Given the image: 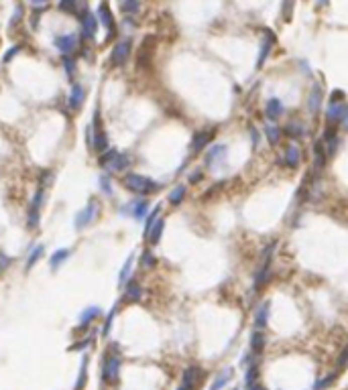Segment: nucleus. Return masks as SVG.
Instances as JSON below:
<instances>
[{
    "label": "nucleus",
    "mask_w": 348,
    "mask_h": 390,
    "mask_svg": "<svg viewBox=\"0 0 348 390\" xmlns=\"http://www.w3.org/2000/svg\"><path fill=\"white\" fill-rule=\"evenodd\" d=\"M122 185L134 193V195H151L155 191H159V183L151 177H145V175H138V173H128L122 177Z\"/></svg>",
    "instance_id": "nucleus-1"
},
{
    "label": "nucleus",
    "mask_w": 348,
    "mask_h": 390,
    "mask_svg": "<svg viewBox=\"0 0 348 390\" xmlns=\"http://www.w3.org/2000/svg\"><path fill=\"white\" fill-rule=\"evenodd\" d=\"M130 165V157L126 153H120L116 149H108L106 153L100 155V167H104L106 171H114V173H120L124 171L126 167Z\"/></svg>",
    "instance_id": "nucleus-2"
},
{
    "label": "nucleus",
    "mask_w": 348,
    "mask_h": 390,
    "mask_svg": "<svg viewBox=\"0 0 348 390\" xmlns=\"http://www.w3.org/2000/svg\"><path fill=\"white\" fill-rule=\"evenodd\" d=\"M120 368H122V358L110 350L102 360V380L110 386L116 384L120 380Z\"/></svg>",
    "instance_id": "nucleus-3"
},
{
    "label": "nucleus",
    "mask_w": 348,
    "mask_h": 390,
    "mask_svg": "<svg viewBox=\"0 0 348 390\" xmlns=\"http://www.w3.org/2000/svg\"><path fill=\"white\" fill-rule=\"evenodd\" d=\"M98 210H100L98 202H96V200H90L88 206L82 208V210L76 214V218H74V228H76V230H84L86 226H90V224L98 218Z\"/></svg>",
    "instance_id": "nucleus-4"
},
{
    "label": "nucleus",
    "mask_w": 348,
    "mask_h": 390,
    "mask_svg": "<svg viewBox=\"0 0 348 390\" xmlns=\"http://www.w3.org/2000/svg\"><path fill=\"white\" fill-rule=\"evenodd\" d=\"M130 49H132V43L130 39H122L114 45L112 53H110V65L114 67H122L126 61H128V55H130Z\"/></svg>",
    "instance_id": "nucleus-5"
},
{
    "label": "nucleus",
    "mask_w": 348,
    "mask_h": 390,
    "mask_svg": "<svg viewBox=\"0 0 348 390\" xmlns=\"http://www.w3.org/2000/svg\"><path fill=\"white\" fill-rule=\"evenodd\" d=\"M96 17H98V23H102L104 29L108 31V39H112L116 35V25H114V17H112L110 7L106 3H100V7L96 11Z\"/></svg>",
    "instance_id": "nucleus-6"
},
{
    "label": "nucleus",
    "mask_w": 348,
    "mask_h": 390,
    "mask_svg": "<svg viewBox=\"0 0 348 390\" xmlns=\"http://www.w3.org/2000/svg\"><path fill=\"white\" fill-rule=\"evenodd\" d=\"M55 47H57V51L61 53V55H72L76 49H78V35L76 33H67V35H59V37H55Z\"/></svg>",
    "instance_id": "nucleus-7"
},
{
    "label": "nucleus",
    "mask_w": 348,
    "mask_h": 390,
    "mask_svg": "<svg viewBox=\"0 0 348 390\" xmlns=\"http://www.w3.org/2000/svg\"><path fill=\"white\" fill-rule=\"evenodd\" d=\"M228 159V146L226 144H214L212 149L206 153V167H216V165H224Z\"/></svg>",
    "instance_id": "nucleus-8"
},
{
    "label": "nucleus",
    "mask_w": 348,
    "mask_h": 390,
    "mask_svg": "<svg viewBox=\"0 0 348 390\" xmlns=\"http://www.w3.org/2000/svg\"><path fill=\"white\" fill-rule=\"evenodd\" d=\"M265 346H267V335L263 333V329H255L251 333V362H255V358L263 356Z\"/></svg>",
    "instance_id": "nucleus-9"
},
{
    "label": "nucleus",
    "mask_w": 348,
    "mask_h": 390,
    "mask_svg": "<svg viewBox=\"0 0 348 390\" xmlns=\"http://www.w3.org/2000/svg\"><path fill=\"white\" fill-rule=\"evenodd\" d=\"M214 138V130H200L193 134V140H191V153L193 155H200L206 146L212 142Z\"/></svg>",
    "instance_id": "nucleus-10"
},
{
    "label": "nucleus",
    "mask_w": 348,
    "mask_h": 390,
    "mask_svg": "<svg viewBox=\"0 0 348 390\" xmlns=\"http://www.w3.org/2000/svg\"><path fill=\"white\" fill-rule=\"evenodd\" d=\"M96 33H98V17L92 15V13H84V17H82V35H84V39L92 41V39H96Z\"/></svg>",
    "instance_id": "nucleus-11"
},
{
    "label": "nucleus",
    "mask_w": 348,
    "mask_h": 390,
    "mask_svg": "<svg viewBox=\"0 0 348 390\" xmlns=\"http://www.w3.org/2000/svg\"><path fill=\"white\" fill-rule=\"evenodd\" d=\"M346 110H348V106L344 102H330V106L326 108V120H328V124L334 126V124L342 122Z\"/></svg>",
    "instance_id": "nucleus-12"
},
{
    "label": "nucleus",
    "mask_w": 348,
    "mask_h": 390,
    "mask_svg": "<svg viewBox=\"0 0 348 390\" xmlns=\"http://www.w3.org/2000/svg\"><path fill=\"white\" fill-rule=\"evenodd\" d=\"M204 376H206V372L200 366H189L183 372V384H187L191 388H197L200 382H204Z\"/></svg>",
    "instance_id": "nucleus-13"
},
{
    "label": "nucleus",
    "mask_w": 348,
    "mask_h": 390,
    "mask_svg": "<svg viewBox=\"0 0 348 390\" xmlns=\"http://www.w3.org/2000/svg\"><path fill=\"white\" fill-rule=\"evenodd\" d=\"M84 98H86V89L82 83H74L72 85V91H69V98H67V104L74 112H78L82 106H84Z\"/></svg>",
    "instance_id": "nucleus-14"
},
{
    "label": "nucleus",
    "mask_w": 348,
    "mask_h": 390,
    "mask_svg": "<svg viewBox=\"0 0 348 390\" xmlns=\"http://www.w3.org/2000/svg\"><path fill=\"white\" fill-rule=\"evenodd\" d=\"M124 214H130L134 220H145L149 216V202L147 200H134L130 206L124 208Z\"/></svg>",
    "instance_id": "nucleus-15"
},
{
    "label": "nucleus",
    "mask_w": 348,
    "mask_h": 390,
    "mask_svg": "<svg viewBox=\"0 0 348 390\" xmlns=\"http://www.w3.org/2000/svg\"><path fill=\"white\" fill-rule=\"evenodd\" d=\"M283 163L287 165V167H291V169H295L297 165L302 163V151H300V146L297 144H287L285 146V153H283Z\"/></svg>",
    "instance_id": "nucleus-16"
},
{
    "label": "nucleus",
    "mask_w": 348,
    "mask_h": 390,
    "mask_svg": "<svg viewBox=\"0 0 348 390\" xmlns=\"http://www.w3.org/2000/svg\"><path fill=\"white\" fill-rule=\"evenodd\" d=\"M141 297H143V286H141L136 280H128V282L124 284L122 299H124L126 303H136V301H141Z\"/></svg>",
    "instance_id": "nucleus-17"
},
{
    "label": "nucleus",
    "mask_w": 348,
    "mask_h": 390,
    "mask_svg": "<svg viewBox=\"0 0 348 390\" xmlns=\"http://www.w3.org/2000/svg\"><path fill=\"white\" fill-rule=\"evenodd\" d=\"M322 95H324L322 85H320V83H316V85L312 87L310 98H308V110H310V114H312V116H316V114L320 112V108H322Z\"/></svg>",
    "instance_id": "nucleus-18"
},
{
    "label": "nucleus",
    "mask_w": 348,
    "mask_h": 390,
    "mask_svg": "<svg viewBox=\"0 0 348 390\" xmlns=\"http://www.w3.org/2000/svg\"><path fill=\"white\" fill-rule=\"evenodd\" d=\"M100 307L98 305H90V307H86L82 313H80V319H78V323H80V329H86L92 321H96V317H100Z\"/></svg>",
    "instance_id": "nucleus-19"
},
{
    "label": "nucleus",
    "mask_w": 348,
    "mask_h": 390,
    "mask_svg": "<svg viewBox=\"0 0 348 390\" xmlns=\"http://www.w3.org/2000/svg\"><path fill=\"white\" fill-rule=\"evenodd\" d=\"M283 112H285V106L281 104L279 98H271V100L267 102V106H265V114H267V118H269V120H277V118H281V116H283Z\"/></svg>",
    "instance_id": "nucleus-20"
},
{
    "label": "nucleus",
    "mask_w": 348,
    "mask_h": 390,
    "mask_svg": "<svg viewBox=\"0 0 348 390\" xmlns=\"http://www.w3.org/2000/svg\"><path fill=\"white\" fill-rule=\"evenodd\" d=\"M88 366H90V356L84 354L82 356V366H80V372H78V380L74 384V390H84L86 384H88Z\"/></svg>",
    "instance_id": "nucleus-21"
},
{
    "label": "nucleus",
    "mask_w": 348,
    "mask_h": 390,
    "mask_svg": "<svg viewBox=\"0 0 348 390\" xmlns=\"http://www.w3.org/2000/svg\"><path fill=\"white\" fill-rule=\"evenodd\" d=\"M163 230H165V220L159 218V220L151 226V230H149V236H147V240H149V244H151V246H157V244L161 242Z\"/></svg>",
    "instance_id": "nucleus-22"
},
{
    "label": "nucleus",
    "mask_w": 348,
    "mask_h": 390,
    "mask_svg": "<svg viewBox=\"0 0 348 390\" xmlns=\"http://www.w3.org/2000/svg\"><path fill=\"white\" fill-rule=\"evenodd\" d=\"M326 159H328V155H326L324 140H318L314 144V167H316V171H322L326 167Z\"/></svg>",
    "instance_id": "nucleus-23"
},
{
    "label": "nucleus",
    "mask_w": 348,
    "mask_h": 390,
    "mask_svg": "<svg viewBox=\"0 0 348 390\" xmlns=\"http://www.w3.org/2000/svg\"><path fill=\"white\" fill-rule=\"evenodd\" d=\"M69 254H72L69 248H57L51 256H49V268H51V270H57V268L69 258Z\"/></svg>",
    "instance_id": "nucleus-24"
},
{
    "label": "nucleus",
    "mask_w": 348,
    "mask_h": 390,
    "mask_svg": "<svg viewBox=\"0 0 348 390\" xmlns=\"http://www.w3.org/2000/svg\"><path fill=\"white\" fill-rule=\"evenodd\" d=\"M43 252H45V246L43 244H37V246H33L31 250H29V256H27V262H25V270H31L39 260H41V256H43Z\"/></svg>",
    "instance_id": "nucleus-25"
},
{
    "label": "nucleus",
    "mask_w": 348,
    "mask_h": 390,
    "mask_svg": "<svg viewBox=\"0 0 348 390\" xmlns=\"http://www.w3.org/2000/svg\"><path fill=\"white\" fill-rule=\"evenodd\" d=\"M232 368H226V370H222L216 378H214V382H212V386H210V390H222L230 380H232Z\"/></svg>",
    "instance_id": "nucleus-26"
},
{
    "label": "nucleus",
    "mask_w": 348,
    "mask_h": 390,
    "mask_svg": "<svg viewBox=\"0 0 348 390\" xmlns=\"http://www.w3.org/2000/svg\"><path fill=\"white\" fill-rule=\"evenodd\" d=\"M267 321H269V303H263L257 313H255V325L257 329H265L267 327Z\"/></svg>",
    "instance_id": "nucleus-27"
},
{
    "label": "nucleus",
    "mask_w": 348,
    "mask_h": 390,
    "mask_svg": "<svg viewBox=\"0 0 348 390\" xmlns=\"http://www.w3.org/2000/svg\"><path fill=\"white\" fill-rule=\"evenodd\" d=\"M185 193H187V187H185V185H177V187L171 189V193H169V204H171V206H179V204L185 200Z\"/></svg>",
    "instance_id": "nucleus-28"
},
{
    "label": "nucleus",
    "mask_w": 348,
    "mask_h": 390,
    "mask_svg": "<svg viewBox=\"0 0 348 390\" xmlns=\"http://www.w3.org/2000/svg\"><path fill=\"white\" fill-rule=\"evenodd\" d=\"M281 134H283V130H281V128H277L275 124H267V126H265V136H267V140H269L273 146H277V144H279Z\"/></svg>",
    "instance_id": "nucleus-29"
},
{
    "label": "nucleus",
    "mask_w": 348,
    "mask_h": 390,
    "mask_svg": "<svg viewBox=\"0 0 348 390\" xmlns=\"http://www.w3.org/2000/svg\"><path fill=\"white\" fill-rule=\"evenodd\" d=\"M39 224H41V210L29 206V214H27V226H29V230H37Z\"/></svg>",
    "instance_id": "nucleus-30"
},
{
    "label": "nucleus",
    "mask_w": 348,
    "mask_h": 390,
    "mask_svg": "<svg viewBox=\"0 0 348 390\" xmlns=\"http://www.w3.org/2000/svg\"><path fill=\"white\" fill-rule=\"evenodd\" d=\"M132 262H134V256L130 254L128 258H126V262L122 264V268H120V272H118V282L124 286L126 282H128V276H130V270H132Z\"/></svg>",
    "instance_id": "nucleus-31"
},
{
    "label": "nucleus",
    "mask_w": 348,
    "mask_h": 390,
    "mask_svg": "<svg viewBox=\"0 0 348 390\" xmlns=\"http://www.w3.org/2000/svg\"><path fill=\"white\" fill-rule=\"evenodd\" d=\"M283 132L287 136H291V138H300V136H304V126L300 122H287L285 128H283Z\"/></svg>",
    "instance_id": "nucleus-32"
},
{
    "label": "nucleus",
    "mask_w": 348,
    "mask_h": 390,
    "mask_svg": "<svg viewBox=\"0 0 348 390\" xmlns=\"http://www.w3.org/2000/svg\"><path fill=\"white\" fill-rule=\"evenodd\" d=\"M120 11L124 15H136L141 11V0H122V3H120Z\"/></svg>",
    "instance_id": "nucleus-33"
},
{
    "label": "nucleus",
    "mask_w": 348,
    "mask_h": 390,
    "mask_svg": "<svg viewBox=\"0 0 348 390\" xmlns=\"http://www.w3.org/2000/svg\"><path fill=\"white\" fill-rule=\"evenodd\" d=\"M116 311H118V305H114V307L110 309V313L106 315V319H104V325H102V335H104V337H108V335H110V329H112V323H114Z\"/></svg>",
    "instance_id": "nucleus-34"
},
{
    "label": "nucleus",
    "mask_w": 348,
    "mask_h": 390,
    "mask_svg": "<svg viewBox=\"0 0 348 390\" xmlns=\"http://www.w3.org/2000/svg\"><path fill=\"white\" fill-rule=\"evenodd\" d=\"M338 378V374L336 372H330L328 376H324L322 380H318V382H314V386H312V390H326L330 384H334V380Z\"/></svg>",
    "instance_id": "nucleus-35"
},
{
    "label": "nucleus",
    "mask_w": 348,
    "mask_h": 390,
    "mask_svg": "<svg viewBox=\"0 0 348 390\" xmlns=\"http://www.w3.org/2000/svg\"><path fill=\"white\" fill-rule=\"evenodd\" d=\"M57 7L65 15H78V0H59Z\"/></svg>",
    "instance_id": "nucleus-36"
},
{
    "label": "nucleus",
    "mask_w": 348,
    "mask_h": 390,
    "mask_svg": "<svg viewBox=\"0 0 348 390\" xmlns=\"http://www.w3.org/2000/svg\"><path fill=\"white\" fill-rule=\"evenodd\" d=\"M159 212H161V206H155V210L147 216V224H145V232H143V236H145V238L149 236V230H151V226L159 220Z\"/></svg>",
    "instance_id": "nucleus-37"
},
{
    "label": "nucleus",
    "mask_w": 348,
    "mask_h": 390,
    "mask_svg": "<svg viewBox=\"0 0 348 390\" xmlns=\"http://www.w3.org/2000/svg\"><path fill=\"white\" fill-rule=\"evenodd\" d=\"M155 264H157V258H155V254L151 250H145L141 254V266L143 268H153Z\"/></svg>",
    "instance_id": "nucleus-38"
},
{
    "label": "nucleus",
    "mask_w": 348,
    "mask_h": 390,
    "mask_svg": "<svg viewBox=\"0 0 348 390\" xmlns=\"http://www.w3.org/2000/svg\"><path fill=\"white\" fill-rule=\"evenodd\" d=\"M63 69L67 73V79H74V73H76V59L69 57V55H63Z\"/></svg>",
    "instance_id": "nucleus-39"
},
{
    "label": "nucleus",
    "mask_w": 348,
    "mask_h": 390,
    "mask_svg": "<svg viewBox=\"0 0 348 390\" xmlns=\"http://www.w3.org/2000/svg\"><path fill=\"white\" fill-rule=\"evenodd\" d=\"M98 185H100V189H102L104 195H112V179L108 175H100V179H98Z\"/></svg>",
    "instance_id": "nucleus-40"
},
{
    "label": "nucleus",
    "mask_w": 348,
    "mask_h": 390,
    "mask_svg": "<svg viewBox=\"0 0 348 390\" xmlns=\"http://www.w3.org/2000/svg\"><path fill=\"white\" fill-rule=\"evenodd\" d=\"M23 15H25V11H23V7L21 5H17L15 7V11H13V17H11V23H9V29H13V27H17L21 21H23Z\"/></svg>",
    "instance_id": "nucleus-41"
},
{
    "label": "nucleus",
    "mask_w": 348,
    "mask_h": 390,
    "mask_svg": "<svg viewBox=\"0 0 348 390\" xmlns=\"http://www.w3.org/2000/svg\"><path fill=\"white\" fill-rule=\"evenodd\" d=\"M271 45H273V35L269 37V41L265 39V41H263V45H261V55H259V67L263 65V61H265V57L269 55V49H271Z\"/></svg>",
    "instance_id": "nucleus-42"
},
{
    "label": "nucleus",
    "mask_w": 348,
    "mask_h": 390,
    "mask_svg": "<svg viewBox=\"0 0 348 390\" xmlns=\"http://www.w3.org/2000/svg\"><path fill=\"white\" fill-rule=\"evenodd\" d=\"M21 49H23V45H13L11 49H9V51L5 53V57H3V63H11L19 53H21Z\"/></svg>",
    "instance_id": "nucleus-43"
},
{
    "label": "nucleus",
    "mask_w": 348,
    "mask_h": 390,
    "mask_svg": "<svg viewBox=\"0 0 348 390\" xmlns=\"http://www.w3.org/2000/svg\"><path fill=\"white\" fill-rule=\"evenodd\" d=\"M92 339H94V335H88V337H84V339H80L78 344H74L69 350L72 352H80V350H86L88 346H92Z\"/></svg>",
    "instance_id": "nucleus-44"
},
{
    "label": "nucleus",
    "mask_w": 348,
    "mask_h": 390,
    "mask_svg": "<svg viewBox=\"0 0 348 390\" xmlns=\"http://www.w3.org/2000/svg\"><path fill=\"white\" fill-rule=\"evenodd\" d=\"M348 366V348L340 354V358H338V370H344Z\"/></svg>",
    "instance_id": "nucleus-45"
},
{
    "label": "nucleus",
    "mask_w": 348,
    "mask_h": 390,
    "mask_svg": "<svg viewBox=\"0 0 348 390\" xmlns=\"http://www.w3.org/2000/svg\"><path fill=\"white\" fill-rule=\"evenodd\" d=\"M11 262H13V260H11L9 256H5V254H0V272H3L5 268H9V266H11Z\"/></svg>",
    "instance_id": "nucleus-46"
},
{
    "label": "nucleus",
    "mask_w": 348,
    "mask_h": 390,
    "mask_svg": "<svg viewBox=\"0 0 348 390\" xmlns=\"http://www.w3.org/2000/svg\"><path fill=\"white\" fill-rule=\"evenodd\" d=\"M342 98H344V91L336 89V91L332 93V98H330V102H342Z\"/></svg>",
    "instance_id": "nucleus-47"
},
{
    "label": "nucleus",
    "mask_w": 348,
    "mask_h": 390,
    "mask_svg": "<svg viewBox=\"0 0 348 390\" xmlns=\"http://www.w3.org/2000/svg\"><path fill=\"white\" fill-rule=\"evenodd\" d=\"M202 177H204V173H202V169H200V171H195V173H191V177H189V181H191V183H197V181H200Z\"/></svg>",
    "instance_id": "nucleus-48"
},
{
    "label": "nucleus",
    "mask_w": 348,
    "mask_h": 390,
    "mask_svg": "<svg viewBox=\"0 0 348 390\" xmlns=\"http://www.w3.org/2000/svg\"><path fill=\"white\" fill-rule=\"evenodd\" d=\"M251 136H253V146L257 149V144H259V134H257V128L251 126Z\"/></svg>",
    "instance_id": "nucleus-49"
},
{
    "label": "nucleus",
    "mask_w": 348,
    "mask_h": 390,
    "mask_svg": "<svg viewBox=\"0 0 348 390\" xmlns=\"http://www.w3.org/2000/svg\"><path fill=\"white\" fill-rule=\"evenodd\" d=\"M29 3H31L33 7H45V5L49 3V0H29Z\"/></svg>",
    "instance_id": "nucleus-50"
},
{
    "label": "nucleus",
    "mask_w": 348,
    "mask_h": 390,
    "mask_svg": "<svg viewBox=\"0 0 348 390\" xmlns=\"http://www.w3.org/2000/svg\"><path fill=\"white\" fill-rule=\"evenodd\" d=\"M342 128L348 132V110H346V114H344V118H342Z\"/></svg>",
    "instance_id": "nucleus-51"
},
{
    "label": "nucleus",
    "mask_w": 348,
    "mask_h": 390,
    "mask_svg": "<svg viewBox=\"0 0 348 390\" xmlns=\"http://www.w3.org/2000/svg\"><path fill=\"white\" fill-rule=\"evenodd\" d=\"M177 390H195V388H191V386H187V384H181Z\"/></svg>",
    "instance_id": "nucleus-52"
},
{
    "label": "nucleus",
    "mask_w": 348,
    "mask_h": 390,
    "mask_svg": "<svg viewBox=\"0 0 348 390\" xmlns=\"http://www.w3.org/2000/svg\"><path fill=\"white\" fill-rule=\"evenodd\" d=\"M234 390H238V388H234Z\"/></svg>",
    "instance_id": "nucleus-53"
}]
</instances>
